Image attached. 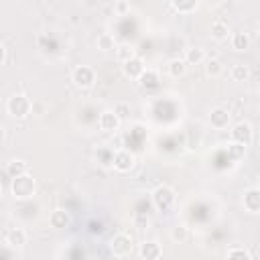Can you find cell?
<instances>
[{"label":"cell","mask_w":260,"mask_h":260,"mask_svg":"<svg viewBox=\"0 0 260 260\" xmlns=\"http://www.w3.org/2000/svg\"><path fill=\"white\" fill-rule=\"evenodd\" d=\"M30 108H32L30 98H26L24 93H14V95H10V98L6 100V112H8L12 118H16V120L26 118V116L30 114Z\"/></svg>","instance_id":"obj_1"},{"label":"cell","mask_w":260,"mask_h":260,"mask_svg":"<svg viewBox=\"0 0 260 260\" xmlns=\"http://www.w3.org/2000/svg\"><path fill=\"white\" fill-rule=\"evenodd\" d=\"M132 250H134V240L126 232H118L116 236H112V240H110V252L116 258H126V256L132 254Z\"/></svg>","instance_id":"obj_2"},{"label":"cell","mask_w":260,"mask_h":260,"mask_svg":"<svg viewBox=\"0 0 260 260\" xmlns=\"http://www.w3.org/2000/svg\"><path fill=\"white\" fill-rule=\"evenodd\" d=\"M10 191L16 199H28L35 193V179L28 173L20 175L16 179H10Z\"/></svg>","instance_id":"obj_3"},{"label":"cell","mask_w":260,"mask_h":260,"mask_svg":"<svg viewBox=\"0 0 260 260\" xmlns=\"http://www.w3.org/2000/svg\"><path fill=\"white\" fill-rule=\"evenodd\" d=\"M175 197H177V195H175V189L169 187V185H158V187L152 191V195H150L152 205H154L158 211L171 209L173 203H175Z\"/></svg>","instance_id":"obj_4"},{"label":"cell","mask_w":260,"mask_h":260,"mask_svg":"<svg viewBox=\"0 0 260 260\" xmlns=\"http://www.w3.org/2000/svg\"><path fill=\"white\" fill-rule=\"evenodd\" d=\"M71 81L79 89H89L95 83V71L91 67H87V65H77L71 71Z\"/></svg>","instance_id":"obj_5"},{"label":"cell","mask_w":260,"mask_h":260,"mask_svg":"<svg viewBox=\"0 0 260 260\" xmlns=\"http://www.w3.org/2000/svg\"><path fill=\"white\" fill-rule=\"evenodd\" d=\"M230 136H232L234 142H240L244 146H250L252 140H254V130H252V126L248 122H236L232 126V130H230Z\"/></svg>","instance_id":"obj_6"},{"label":"cell","mask_w":260,"mask_h":260,"mask_svg":"<svg viewBox=\"0 0 260 260\" xmlns=\"http://www.w3.org/2000/svg\"><path fill=\"white\" fill-rule=\"evenodd\" d=\"M134 165H136V156H134L130 150L120 148V150H116V152H114L112 167H114L118 173H130V171L134 169Z\"/></svg>","instance_id":"obj_7"},{"label":"cell","mask_w":260,"mask_h":260,"mask_svg":"<svg viewBox=\"0 0 260 260\" xmlns=\"http://www.w3.org/2000/svg\"><path fill=\"white\" fill-rule=\"evenodd\" d=\"M2 242H4V246L12 248V250H20L26 244V232L22 228H10L4 232Z\"/></svg>","instance_id":"obj_8"},{"label":"cell","mask_w":260,"mask_h":260,"mask_svg":"<svg viewBox=\"0 0 260 260\" xmlns=\"http://www.w3.org/2000/svg\"><path fill=\"white\" fill-rule=\"evenodd\" d=\"M146 71V65H144V61L138 57V55H134L132 59H128V61H124L122 63V73L126 75V77H130V79H140V75Z\"/></svg>","instance_id":"obj_9"},{"label":"cell","mask_w":260,"mask_h":260,"mask_svg":"<svg viewBox=\"0 0 260 260\" xmlns=\"http://www.w3.org/2000/svg\"><path fill=\"white\" fill-rule=\"evenodd\" d=\"M120 124H122V120H120V116H118L114 110H106V112H102L100 118H98V126H100V130H104V132H116V130L120 128Z\"/></svg>","instance_id":"obj_10"},{"label":"cell","mask_w":260,"mask_h":260,"mask_svg":"<svg viewBox=\"0 0 260 260\" xmlns=\"http://www.w3.org/2000/svg\"><path fill=\"white\" fill-rule=\"evenodd\" d=\"M209 124H211V128H215V130L228 128V126H230V112H228L225 108H221V106L213 108V110L209 112Z\"/></svg>","instance_id":"obj_11"},{"label":"cell","mask_w":260,"mask_h":260,"mask_svg":"<svg viewBox=\"0 0 260 260\" xmlns=\"http://www.w3.org/2000/svg\"><path fill=\"white\" fill-rule=\"evenodd\" d=\"M209 35H211V39H213V41L223 43V41H228V39L232 37V30H230V24H228L225 20L217 18V20H213V22H211Z\"/></svg>","instance_id":"obj_12"},{"label":"cell","mask_w":260,"mask_h":260,"mask_svg":"<svg viewBox=\"0 0 260 260\" xmlns=\"http://www.w3.org/2000/svg\"><path fill=\"white\" fill-rule=\"evenodd\" d=\"M242 203H244V209L250 211V213H260V189L252 187L244 193L242 197Z\"/></svg>","instance_id":"obj_13"},{"label":"cell","mask_w":260,"mask_h":260,"mask_svg":"<svg viewBox=\"0 0 260 260\" xmlns=\"http://www.w3.org/2000/svg\"><path fill=\"white\" fill-rule=\"evenodd\" d=\"M138 256L144 260H158L162 256V248L156 242H142L138 246Z\"/></svg>","instance_id":"obj_14"},{"label":"cell","mask_w":260,"mask_h":260,"mask_svg":"<svg viewBox=\"0 0 260 260\" xmlns=\"http://www.w3.org/2000/svg\"><path fill=\"white\" fill-rule=\"evenodd\" d=\"M4 171L8 173V177H10V179H16V177H20V175H26V173H28V162H26V160H22V158H12V160H8V162H6Z\"/></svg>","instance_id":"obj_15"},{"label":"cell","mask_w":260,"mask_h":260,"mask_svg":"<svg viewBox=\"0 0 260 260\" xmlns=\"http://www.w3.org/2000/svg\"><path fill=\"white\" fill-rule=\"evenodd\" d=\"M49 223H51V228H55V230H63V228L69 225V213H67L65 209H55V211H51V215H49Z\"/></svg>","instance_id":"obj_16"},{"label":"cell","mask_w":260,"mask_h":260,"mask_svg":"<svg viewBox=\"0 0 260 260\" xmlns=\"http://www.w3.org/2000/svg\"><path fill=\"white\" fill-rule=\"evenodd\" d=\"M167 71L171 77H183L187 71V61L185 59H171L167 65Z\"/></svg>","instance_id":"obj_17"},{"label":"cell","mask_w":260,"mask_h":260,"mask_svg":"<svg viewBox=\"0 0 260 260\" xmlns=\"http://www.w3.org/2000/svg\"><path fill=\"white\" fill-rule=\"evenodd\" d=\"M250 37L244 32V30H240V32H234L232 35V47L236 49V51H248L250 49Z\"/></svg>","instance_id":"obj_18"},{"label":"cell","mask_w":260,"mask_h":260,"mask_svg":"<svg viewBox=\"0 0 260 260\" xmlns=\"http://www.w3.org/2000/svg\"><path fill=\"white\" fill-rule=\"evenodd\" d=\"M185 61H187V65H199L205 61V51L201 47H191L185 53Z\"/></svg>","instance_id":"obj_19"},{"label":"cell","mask_w":260,"mask_h":260,"mask_svg":"<svg viewBox=\"0 0 260 260\" xmlns=\"http://www.w3.org/2000/svg\"><path fill=\"white\" fill-rule=\"evenodd\" d=\"M230 77L234 81H248L250 79V67L244 65V63H236L232 69H230Z\"/></svg>","instance_id":"obj_20"},{"label":"cell","mask_w":260,"mask_h":260,"mask_svg":"<svg viewBox=\"0 0 260 260\" xmlns=\"http://www.w3.org/2000/svg\"><path fill=\"white\" fill-rule=\"evenodd\" d=\"M114 53H116V59H118L120 63H124V61L132 59V57L136 55L134 47H132V45H128V43H122V45H118V47L114 49Z\"/></svg>","instance_id":"obj_21"},{"label":"cell","mask_w":260,"mask_h":260,"mask_svg":"<svg viewBox=\"0 0 260 260\" xmlns=\"http://www.w3.org/2000/svg\"><path fill=\"white\" fill-rule=\"evenodd\" d=\"M171 6L179 12V14H189L197 8V0H171Z\"/></svg>","instance_id":"obj_22"},{"label":"cell","mask_w":260,"mask_h":260,"mask_svg":"<svg viewBox=\"0 0 260 260\" xmlns=\"http://www.w3.org/2000/svg\"><path fill=\"white\" fill-rule=\"evenodd\" d=\"M116 47H118V45H116V41H114V37H112L110 32L98 35V49H100V51L108 53V51H114Z\"/></svg>","instance_id":"obj_23"},{"label":"cell","mask_w":260,"mask_h":260,"mask_svg":"<svg viewBox=\"0 0 260 260\" xmlns=\"http://www.w3.org/2000/svg\"><path fill=\"white\" fill-rule=\"evenodd\" d=\"M171 240L173 242H177V244H185L187 240H189V228L187 225H175L173 230H171Z\"/></svg>","instance_id":"obj_24"},{"label":"cell","mask_w":260,"mask_h":260,"mask_svg":"<svg viewBox=\"0 0 260 260\" xmlns=\"http://www.w3.org/2000/svg\"><path fill=\"white\" fill-rule=\"evenodd\" d=\"M205 73H207L209 77H219V75L223 73L221 61H217V59H207V61H205Z\"/></svg>","instance_id":"obj_25"},{"label":"cell","mask_w":260,"mask_h":260,"mask_svg":"<svg viewBox=\"0 0 260 260\" xmlns=\"http://www.w3.org/2000/svg\"><path fill=\"white\" fill-rule=\"evenodd\" d=\"M138 83H140L142 87H156V83H158V75H156V71L146 69V71L140 75Z\"/></svg>","instance_id":"obj_26"},{"label":"cell","mask_w":260,"mask_h":260,"mask_svg":"<svg viewBox=\"0 0 260 260\" xmlns=\"http://www.w3.org/2000/svg\"><path fill=\"white\" fill-rule=\"evenodd\" d=\"M228 152H230V156H232L234 160H240V158H244V154H246V146L232 140V142L228 144Z\"/></svg>","instance_id":"obj_27"},{"label":"cell","mask_w":260,"mask_h":260,"mask_svg":"<svg viewBox=\"0 0 260 260\" xmlns=\"http://www.w3.org/2000/svg\"><path fill=\"white\" fill-rule=\"evenodd\" d=\"M225 256H228V258H252L254 254H252L248 248H242V246H234V248H230V250L225 252Z\"/></svg>","instance_id":"obj_28"},{"label":"cell","mask_w":260,"mask_h":260,"mask_svg":"<svg viewBox=\"0 0 260 260\" xmlns=\"http://www.w3.org/2000/svg\"><path fill=\"white\" fill-rule=\"evenodd\" d=\"M114 112H116V114L120 116V120L124 122V120L130 116V106H128L126 102H118V104L114 106Z\"/></svg>","instance_id":"obj_29"},{"label":"cell","mask_w":260,"mask_h":260,"mask_svg":"<svg viewBox=\"0 0 260 260\" xmlns=\"http://www.w3.org/2000/svg\"><path fill=\"white\" fill-rule=\"evenodd\" d=\"M116 10H118V14H126L128 12V4L126 2H118L116 4Z\"/></svg>","instance_id":"obj_30"},{"label":"cell","mask_w":260,"mask_h":260,"mask_svg":"<svg viewBox=\"0 0 260 260\" xmlns=\"http://www.w3.org/2000/svg\"><path fill=\"white\" fill-rule=\"evenodd\" d=\"M6 63V47H2V65Z\"/></svg>","instance_id":"obj_31"},{"label":"cell","mask_w":260,"mask_h":260,"mask_svg":"<svg viewBox=\"0 0 260 260\" xmlns=\"http://www.w3.org/2000/svg\"><path fill=\"white\" fill-rule=\"evenodd\" d=\"M258 32H260V24H258Z\"/></svg>","instance_id":"obj_32"},{"label":"cell","mask_w":260,"mask_h":260,"mask_svg":"<svg viewBox=\"0 0 260 260\" xmlns=\"http://www.w3.org/2000/svg\"><path fill=\"white\" fill-rule=\"evenodd\" d=\"M258 91H260V85H258Z\"/></svg>","instance_id":"obj_33"},{"label":"cell","mask_w":260,"mask_h":260,"mask_svg":"<svg viewBox=\"0 0 260 260\" xmlns=\"http://www.w3.org/2000/svg\"><path fill=\"white\" fill-rule=\"evenodd\" d=\"M258 108H260V104H258Z\"/></svg>","instance_id":"obj_34"},{"label":"cell","mask_w":260,"mask_h":260,"mask_svg":"<svg viewBox=\"0 0 260 260\" xmlns=\"http://www.w3.org/2000/svg\"><path fill=\"white\" fill-rule=\"evenodd\" d=\"M236 2H240V0H236Z\"/></svg>","instance_id":"obj_35"}]
</instances>
